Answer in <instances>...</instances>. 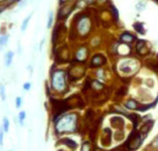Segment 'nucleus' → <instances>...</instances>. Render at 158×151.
Here are the masks:
<instances>
[{"mask_svg":"<svg viewBox=\"0 0 158 151\" xmlns=\"http://www.w3.org/2000/svg\"><path fill=\"white\" fill-rule=\"evenodd\" d=\"M77 114H70L62 117L56 124V129L58 132H70L77 129Z\"/></svg>","mask_w":158,"mask_h":151,"instance_id":"f257e3e1","label":"nucleus"},{"mask_svg":"<svg viewBox=\"0 0 158 151\" xmlns=\"http://www.w3.org/2000/svg\"><path fill=\"white\" fill-rule=\"evenodd\" d=\"M142 142H143L142 134L139 132L133 131L130 134L127 142L125 143V146H126V148H128L129 150L133 151V150H136L139 146H141Z\"/></svg>","mask_w":158,"mask_h":151,"instance_id":"f03ea898","label":"nucleus"},{"mask_svg":"<svg viewBox=\"0 0 158 151\" xmlns=\"http://www.w3.org/2000/svg\"><path fill=\"white\" fill-rule=\"evenodd\" d=\"M52 85L53 88L57 91H63L65 89V76L62 70H57L52 76Z\"/></svg>","mask_w":158,"mask_h":151,"instance_id":"7ed1b4c3","label":"nucleus"},{"mask_svg":"<svg viewBox=\"0 0 158 151\" xmlns=\"http://www.w3.org/2000/svg\"><path fill=\"white\" fill-rule=\"evenodd\" d=\"M90 30V21L87 17H81L77 22V31L81 35H86Z\"/></svg>","mask_w":158,"mask_h":151,"instance_id":"20e7f679","label":"nucleus"},{"mask_svg":"<svg viewBox=\"0 0 158 151\" xmlns=\"http://www.w3.org/2000/svg\"><path fill=\"white\" fill-rule=\"evenodd\" d=\"M112 142V132L110 131V128H106L103 131L102 139H101V144L103 146H110Z\"/></svg>","mask_w":158,"mask_h":151,"instance_id":"39448f33","label":"nucleus"},{"mask_svg":"<svg viewBox=\"0 0 158 151\" xmlns=\"http://www.w3.org/2000/svg\"><path fill=\"white\" fill-rule=\"evenodd\" d=\"M153 124H154L153 120H150V121H148V122H146L144 125L142 126V128L139 129V132H141L142 135H144V136H147L148 132L152 129V126H153Z\"/></svg>","mask_w":158,"mask_h":151,"instance_id":"423d86ee","label":"nucleus"},{"mask_svg":"<svg viewBox=\"0 0 158 151\" xmlns=\"http://www.w3.org/2000/svg\"><path fill=\"white\" fill-rule=\"evenodd\" d=\"M106 62V59H104L101 55H95L93 59L91 60V65L92 66H100Z\"/></svg>","mask_w":158,"mask_h":151,"instance_id":"0eeeda50","label":"nucleus"},{"mask_svg":"<svg viewBox=\"0 0 158 151\" xmlns=\"http://www.w3.org/2000/svg\"><path fill=\"white\" fill-rule=\"evenodd\" d=\"M112 126L115 127V128H121L122 126L124 125V120L122 119L121 117H113L111 120Z\"/></svg>","mask_w":158,"mask_h":151,"instance_id":"6e6552de","label":"nucleus"},{"mask_svg":"<svg viewBox=\"0 0 158 151\" xmlns=\"http://www.w3.org/2000/svg\"><path fill=\"white\" fill-rule=\"evenodd\" d=\"M60 143H63L64 145H66V146L73 148V149H76V148L77 147V144L76 143V142L73 141L71 139H68V138L62 139V140L60 141Z\"/></svg>","mask_w":158,"mask_h":151,"instance_id":"1a4fd4ad","label":"nucleus"},{"mask_svg":"<svg viewBox=\"0 0 158 151\" xmlns=\"http://www.w3.org/2000/svg\"><path fill=\"white\" fill-rule=\"evenodd\" d=\"M13 59H14V53L11 51H8L4 56V63L7 67L10 66L11 62H13Z\"/></svg>","mask_w":158,"mask_h":151,"instance_id":"9d476101","label":"nucleus"},{"mask_svg":"<svg viewBox=\"0 0 158 151\" xmlns=\"http://www.w3.org/2000/svg\"><path fill=\"white\" fill-rule=\"evenodd\" d=\"M133 40H135V37H133L131 34L127 33V32H125V33L121 35V40L123 41V43H131Z\"/></svg>","mask_w":158,"mask_h":151,"instance_id":"9b49d317","label":"nucleus"},{"mask_svg":"<svg viewBox=\"0 0 158 151\" xmlns=\"http://www.w3.org/2000/svg\"><path fill=\"white\" fill-rule=\"evenodd\" d=\"M86 56H87V49L81 48L77 54V58L79 59V60H84V59L86 58Z\"/></svg>","mask_w":158,"mask_h":151,"instance_id":"f8f14e48","label":"nucleus"},{"mask_svg":"<svg viewBox=\"0 0 158 151\" xmlns=\"http://www.w3.org/2000/svg\"><path fill=\"white\" fill-rule=\"evenodd\" d=\"M125 106H126V108L131 109V110H135V109L139 108V103H136L135 99H129L126 103H125Z\"/></svg>","mask_w":158,"mask_h":151,"instance_id":"ddd939ff","label":"nucleus"},{"mask_svg":"<svg viewBox=\"0 0 158 151\" xmlns=\"http://www.w3.org/2000/svg\"><path fill=\"white\" fill-rule=\"evenodd\" d=\"M31 19V15H29V16L27 18H25V19L23 20V22H22V26H21V31H25L26 29H27V26H28V23H29V21H30Z\"/></svg>","mask_w":158,"mask_h":151,"instance_id":"4468645a","label":"nucleus"},{"mask_svg":"<svg viewBox=\"0 0 158 151\" xmlns=\"http://www.w3.org/2000/svg\"><path fill=\"white\" fill-rule=\"evenodd\" d=\"M133 27L136 31H139V33L144 34L145 33V30H144V25L142 24V23H135V25H133Z\"/></svg>","mask_w":158,"mask_h":151,"instance_id":"2eb2a0df","label":"nucleus"},{"mask_svg":"<svg viewBox=\"0 0 158 151\" xmlns=\"http://www.w3.org/2000/svg\"><path fill=\"white\" fill-rule=\"evenodd\" d=\"M17 1H19V0H1L0 4H2V6H4V7H7V6H10V4H13Z\"/></svg>","mask_w":158,"mask_h":151,"instance_id":"dca6fc26","label":"nucleus"},{"mask_svg":"<svg viewBox=\"0 0 158 151\" xmlns=\"http://www.w3.org/2000/svg\"><path fill=\"white\" fill-rule=\"evenodd\" d=\"M7 41H8V35H2V36H0V48L7 45Z\"/></svg>","mask_w":158,"mask_h":151,"instance_id":"f3484780","label":"nucleus"},{"mask_svg":"<svg viewBox=\"0 0 158 151\" xmlns=\"http://www.w3.org/2000/svg\"><path fill=\"white\" fill-rule=\"evenodd\" d=\"M127 116L129 117L131 120H132V122H133V124H135V126L139 122V117L138 116V115H135V114H129V115H127Z\"/></svg>","mask_w":158,"mask_h":151,"instance_id":"a211bd4d","label":"nucleus"},{"mask_svg":"<svg viewBox=\"0 0 158 151\" xmlns=\"http://www.w3.org/2000/svg\"><path fill=\"white\" fill-rule=\"evenodd\" d=\"M3 129L5 132H7L8 129H10V121H8L6 117L3 118Z\"/></svg>","mask_w":158,"mask_h":151,"instance_id":"6ab92c4d","label":"nucleus"},{"mask_svg":"<svg viewBox=\"0 0 158 151\" xmlns=\"http://www.w3.org/2000/svg\"><path fill=\"white\" fill-rule=\"evenodd\" d=\"M0 96L2 100H5L6 99V94H5V88L3 85H0Z\"/></svg>","mask_w":158,"mask_h":151,"instance_id":"aec40b11","label":"nucleus"},{"mask_svg":"<svg viewBox=\"0 0 158 151\" xmlns=\"http://www.w3.org/2000/svg\"><path fill=\"white\" fill-rule=\"evenodd\" d=\"M124 138V132H117L115 134V140L116 141H120Z\"/></svg>","mask_w":158,"mask_h":151,"instance_id":"412c9836","label":"nucleus"},{"mask_svg":"<svg viewBox=\"0 0 158 151\" xmlns=\"http://www.w3.org/2000/svg\"><path fill=\"white\" fill-rule=\"evenodd\" d=\"M25 118H26V113H25V112H24V111L20 112V114H19V120H20L21 125H23V124H24V120H25Z\"/></svg>","mask_w":158,"mask_h":151,"instance_id":"4be33fe9","label":"nucleus"},{"mask_svg":"<svg viewBox=\"0 0 158 151\" xmlns=\"http://www.w3.org/2000/svg\"><path fill=\"white\" fill-rule=\"evenodd\" d=\"M146 46V41L145 40H139L138 41V45H136V51H139L142 48H144V47Z\"/></svg>","mask_w":158,"mask_h":151,"instance_id":"5701e85b","label":"nucleus"},{"mask_svg":"<svg viewBox=\"0 0 158 151\" xmlns=\"http://www.w3.org/2000/svg\"><path fill=\"white\" fill-rule=\"evenodd\" d=\"M53 24V13L52 11H50V14H49V19H48V27H51Z\"/></svg>","mask_w":158,"mask_h":151,"instance_id":"b1692460","label":"nucleus"},{"mask_svg":"<svg viewBox=\"0 0 158 151\" xmlns=\"http://www.w3.org/2000/svg\"><path fill=\"white\" fill-rule=\"evenodd\" d=\"M145 6H146V4H145L143 1L139 2V3L136 4V8H138L139 10H144V7H145Z\"/></svg>","mask_w":158,"mask_h":151,"instance_id":"393cba45","label":"nucleus"},{"mask_svg":"<svg viewBox=\"0 0 158 151\" xmlns=\"http://www.w3.org/2000/svg\"><path fill=\"white\" fill-rule=\"evenodd\" d=\"M21 105H22V97L18 96L16 99V107L17 108H20Z\"/></svg>","mask_w":158,"mask_h":151,"instance_id":"a878e982","label":"nucleus"},{"mask_svg":"<svg viewBox=\"0 0 158 151\" xmlns=\"http://www.w3.org/2000/svg\"><path fill=\"white\" fill-rule=\"evenodd\" d=\"M82 151H90V145H89V143H84V145H83V148H82Z\"/></svg>","mask_w":158,"mask_h":151,"instance_id":"bb28decb","label":"nucleus"},{"mask_svg":"<svg viewBox=\"0 0 158 151\" xmlns=\"http://www.w3.org/2000/svg\"><path fill=\"white\" fill-rule=\"evenodd\" d=\"M148 52H149V50H148L147 48H146V46L144 47V48H142V49L139 51V53L141 55H146V54H148Z\"/></svg>","mask_w":158,"mask_h":151,"instance_id":"cd10ccee","label":"nucleus"},{"mask_svg":"<svg viewBox=\"0 0 158 151\" xmlns=\"http://www.w3.org/2000/svg\"><path fill=\"white\" fill-rule=\"evenodd\" d=\"M30 88H31V84L29 82L27 83H25V84L23 85V89L25 90V91H28V90H30Z\"/></svg>","mask_w":158,"mask_h":151,"instance_id":"c85d7f7f","label":"nucleus"},{"mask_svg":"<svg viewBox=\"0 0 158 151\" xmlns=\"http://www.w3.org/2000/svg\"><path fill=\"white\" fill-rule=\"evenodd\" d=\"M3 145V131L0 129V146Z\"/></svg>","mask_w":158,"mask_h":151,"instance_id":"c756f323","label":"nucleus"},{"mask_svg":"<svg viewBox=\"0 0 158 151\" xmlns=\"http://www.w3.org/2000/svg\"><path fill=\"white\" fill-rule=\"evenodd\" d=\"M4 8H6V7H4V6H0V14H1L2 11L4 10Z\"/></svg>","mask_w":158,"mask_h":151,"instance_id":"7c9ffc66","label":"nucleus"},{"mask_svg":"<svg viewBox=\"0 0 158 151\" xmlns=\"http://www.w3.org/2000/svg\"><path fill=\"white\" fill-rule=\"evenodd\" d=\"M66 1H68V0H60V3L62 4V3H65Z\"/></svg>","mask_w":158,"mask_h":151,"instance_id":"2f4dec72","label":"nucleus"},{"mask_svg":"<svg viewBox=\"0 0 158 151\" xmlns=\"http://www.w3.org/2000/svg\"><path fill=\"white\" fill-rule=\"evenodd\" d=\"M156 143H157V145H158V138H157V142H156Z\"/></svg>","mask_w":158,"mask_h":151,"instance_id":"473e14b6","label":"nucleus"}]
</instances>
